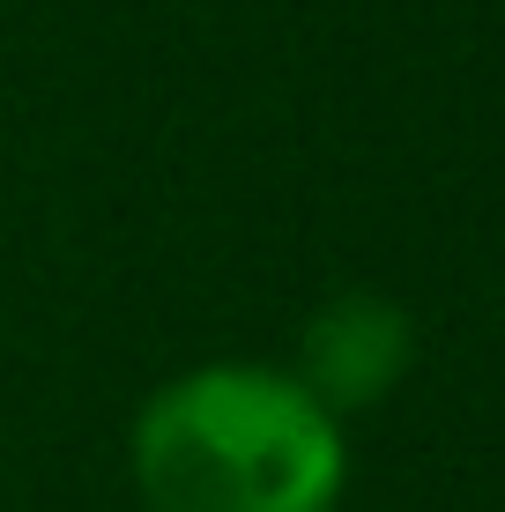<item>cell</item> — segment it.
Returning <instances> with one entry per match:
<instances>
[{"mask_svg":"<svg viewBox=\"0 0 505 512\" xmlns=\"http://www.w3.org/2000/svg\"><path fill=\"white\" fill-rule=\"evenodd\" d=\"M127 468L142 512H335L350 438L275 364H201L134 409Z\"/></svg>","mask_w":505,"mask_h":512,"instance_id":"1","label":"cell"},{"mask_svg":"<svg viewBox=\"0 0 505 512\" xmlns=\"http://www.w3.org/2000/svg\"><path fill=\"white\" fill-rule=\"evenodd\" d=\"M416 357V327L402 305L372 290H342L327 297L320 312L305 320V342H298V379L320 409L350 416V409H372L379 394H394Z\"/></svg>","mask_w":505,"mask_h":512,"instance_id":"2","label":"cell"}]
</instances>
